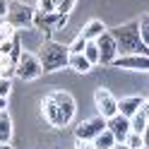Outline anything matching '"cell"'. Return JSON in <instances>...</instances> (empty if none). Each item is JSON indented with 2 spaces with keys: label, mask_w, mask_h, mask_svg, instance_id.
Returning <instances> with one entry per match:
<instances>
[{
  "label": "cell",
  "mask_w": 149,
  "mask_h": 149,
  "mask_svg": "<svg viewBox=\"0 0 149 149\" xmlns=\"http://www.w3.org/2000/svg\"><path fill=\"white\" fill-rule=\"evenodd\" d=\"M108 34L113 36V41L118 46V53L120 55H149V48L142 43L139 39V29H137V22H127V24H120L116 29H108Z\"/></svg>",
  "instance_id": "1"
},
{
  "label": "cell",
  "mask_w": 149,
  "mask_h": 149,
  "mask_svg": "<svg viewBox=\"0 0 149 149\" xmlns=\"http://www.w3.org/2000/svg\"><path fill=\"white\" fill-rule=\"evenodd\" d=\"M39 63H41V68H43V74L46 72H58L63 68H68V58H70V51H68V46H63L58 41H43L39 46Z\"/></svg>",
  "instance_id": "2"
},
{
  "label": "cell",
  "mask_w": 149,
  "mask_h": 149,
  "mask_svg": "<svg viewBox=\"0 0 149 149\" xmlns=\"http://www.w3.org/2000/svg\"><path fill=\"white\" fill-rule=\"evenodd\" d=\"M15 74L19 79H24V82H34V79H39L43 74V68H41V63H39V58H36L34 53L22 51L19 60L15 65Z\"/></svg>",
  "instance_id": "3"
},
{
  "label": "cell",
  "mask_w": 149,
  "mask_h": 149,
  "mask_svg": "<svg viewBox=\"0 0 149 149\" xmlns=\"http://www.w3.org/2000/svg\"><path fill=\"white\" fill-rule=\"evenodd\" d=\"M5 19L10 22L15 29H26V26H34V10L22 5V3H7Z\"/></svg>",
  "instance_id": "4"
},
{
  "label": "cell",
  "mask_w": 149,
  "mask_h": 149,
  "mask_svg": "<svg viewBox=\"0 0 149 149\" xmlns=\"http://www.w3.org/2000/svg\"><path fill=\"white\" fill-rule=\"evenodd\" d=\"M106 130V118L94 116V118H87L74 127V139L77 142H94V137L101 135Z\"/></svg>",
  "instance_id": "5"
},
{
  "label": "cell",
  "mask_w": 149,
  "mask_h": 149,
  "mask_svg": "<svg viewBox=\"0 0 149 149\" xmlns=\"http://www.w3.org/2000/svg\"><path fill=\"white\" fill-rule=\"evenodd\" d=\"M94 104H96V111H99V116L101 118H113L118 116V99L111 94V91L106 87H99L94 91Z\"/></svg>",
  "instance_id": "6"
},
{
  "label": "cell",
  "mask_w": 149,
  "mask_h": 149,
  "mask_svg": "<svg viewBox=\"0 0 149 149\" xmlns=\"http://www.w3.org/2000/svg\"><path fill=\"white\" fill-rule=\"evenodd\" d=\"M113 68L118 70H127V72H149V55H118L113 60Z\"/></svg>",
  "instance_id": "7"
},
{
  "label": "cell",
  "mask_w": 149,
  "mask_h": 149,
  "mask_svg": "<svg viewBox=\"0 0 149 149\" xmlns=\"http://www.w3.org/2000/svg\"><path fill=\"white\" fill-rule=\"evenodd\" d=\"M94 43H96V48H99V65H113V60L120 55L118 53V46L113 41V36L106 31V34H101Z\"/></svg>",
  "instance_id": "8"
},
{
  "label": "cell",
  "mask_w": 149,
  "mask_h": 149,
  "mask_svg": "<svg viewBox=\"0 0 149 149\" xmlns=\"http://www.w3.org/2000/svg\"><path fill=\"white\" fill-rule=\"evenodd\" d=\"M51 96H53L55 104H58V108L63 111V116H65V120H68V125H70L74 113H77V101H74V96L70 91H63V89H53Z\"/></svg>",
  "instance_id": "9"
},
{
  "label": "cell",
  "mask_w": 149,
  "mask_h": 149,
  "mask_svg": "<svg viewBox=\"0 0 149 149\" xmlns=\"http://www.w3.org/2000/svg\"><path fill=\"white\" fill-rule=\"evenodd\" d=\"M41 111H43V118H46V123H48L51 127H65V125H68V120H65L63 111L58 108V104L53 101L51 94L41 101Z\"/></svg>",
  "instance_id": "10"
},
{
  "label": "cell",
  "mask_w": 149,
  "mask_h": 149,
  "mask_svg": "<svg viewBox=\"0 0 149 149\" xmlns=\"http://www.w3.org/2000/svg\"><path fill=\"white\" fill-rule=\"evenodd\" d=\"M34 24L39 26V29H43L46 34H51L53 29H63L65 24H68V17H60L58 12H51V15H41L34 10Z\"/></svg>",
  "instance_id": "11"
},
{
  "label": "cell",
  "mask_w": 149,
  "mask_h": 149,
  "mask_svg": "<svg viewBox=\"0 0 149 149\" xmlns=\"http://www.w3.org/2000/svg\"><path fill=\"white\" fill-rule=\"evenodd\" d=\"M106 130L116 137V142H118V144H123V142H125V137H127V132H130V118L120 116V113L113 116V118H108V120H106Z\"/></svg>",
  "instance_id": "12"
},
{
  "label": "cell",
  "mask_w": 149,
  "mask_h": 149,
  "mask_svg": "<svg viewBox=\"0 0 149 149\" xmlns=\"http://www.w3.org/2000/svg\"><path fill=\"white\" fill-rule=\"evenodd\" d=\"M144 104V99L142 96H123L118 101V113L120 116H125V118H132L137 111H139V106Z\"/></svg>",
  "instance_id": "13"
},
{
  "label": "cell",
  "mask_w": 149,
  "mask_h": 149,
  "mask_svg": "<svg viewBox=\"0 0 149 149\" xmlns=\"http://www.w3.org/2000/svg\"><path fill=\"white\" fill-rule=\"evenodd\" d=\"M108 29H106V24L101 22V19H89L84 26H82V31H79V36L84 41H96L101 34H106Z\"/></svg>",
  "instance_id": "14"
},
{
  "label": "cell",
  "mask_w": 149,
  "mask_h": 149,
  "mask_svg": "<svg viewBox=\"0 0 149 149\" xmlns=\"http://www.w3.org/2000/svg\"><path fill=\"white\" fill-rule=\"evenodd\" d=\"M68 68H70L72 72H77V74H87V72H91V65L87 63V58H84L82 53H70Z\"/></svg>",
  "instance_id": "15"
},
{
  "label": "cell",
  "mask_w": 149,
  "mask_h": 149,
  "mask_svg": "<svg viewBox=\"0 0 149 149\" xmlns=\"http://www.w3.org/2000/svg\"><path fill=\"white\" fill-rule=\"evenodd\" d=\"M12 139V120L7 116V111L0 113V144H10Z\"/></svg>",
  "instance_id": "16"
},
{
  "label": "cell",
  "mask_w": 149,
  "mask_h": 149,
  "mask_svg": "<svg viewBox=\"0 0 149 149\" xmlns=\"http://www.w3.org/2000/svg\"><path fill=\"white\" fill-rule=\"evenodd\" d=\"M91 144H94V149H116V137L113 135H111L108 132V130H104V132H101V135H96L94 137V142H91Z\"/></svg>",
  "instance_id": "17"
},
{
  "label": "cell",
  "mask_w": 149,
  "mask_h": 149,
  "mask_svg": "<svg viewBox=\"0 0 149 149\" xmlns=\"http://www.w3.org/2000/svg\"><path fill=\"white\" fill-rule=\"evenodd\" d=\"M147 123H149V118H144L142 113H137L130 118V132H137V135H144V130H147Z\"/></svg>",
  "instance_id": "18"
},
{
  "label": "cell",
  "mask_w": 149,
  "mask_h": 149,
  "mask_svg": "<svg viewBox=\"0 0 149 149\" xmlns=\"http://www.w3.org/2000/svg\"><path fill=\"white\" fill-rule=\"evenodd\" d=\"M82 55L87 58V63L91 65V68H96V65H99V48H96L94 41H87V48L82 51Z\"/></svg>",
  "instance_id": "19"
},
{
  "label": "cell",
  "mask_w": 149,
  "mask_h": 149,
  "mask_svg": "<svg viewBox=\"0 0 149 149\" xmlns=\"http://www.w3.org/2000/svg\"><path fill=\"white\" fill-rule=\"evenodd\" d=\"M137 29H139V39H142V43L149 48V15H142L137 19Z\"/></svg>",
  "instance_id": "20"
},
{
  "label": "cell",
  "mask_w": 149,
  "mask_h": 149,
  "mask_svg": "<svg viewBox=\"0 0 149 149\" xmlns=\"http://www.w3.org/2000/svg\"><path fill=\"white\" fill-rule=\"evenodd\" d=\"M123 144H125L127 149H144V137L137 135V132H127V137H125Z\"/></svg>",
  "instance_id": "21"
},
{
  "label": "cell",
  "mask_w": 149,
  "mask_h": 149,
  "mask_svg": "<svg viewBox=\"0 0 149 149\" xmlns=\"http://www.w3.org/2000/svg\"><path fill=\"white\" fill-rule=\"evenodd\" d=\"M74 5H77V0H55V12L60 17H68Z\"/></svg>",
  "instance_id": "22"
},
{
  "label": "cell",
  "mask_w": 149,
  "mask_h": 149,
  "mask_svg": "<svg viewBox=\"0 0 149 149\" xmlns=\"http://www.w3.org/2000/svg\"><path fill=\"white\" fill-rule=\"evenodd\" d=\"M36 12H41V15L55 12V0H39V3H36Z\"/></svg>",
  "instance_id": "23"
},
{
  "label": "cell",
  "mask_w": 149,
  "mask_h": 149,
  "mask_svg": "<svg viewBox=\"0 0 149 149\" xmlns=\"http://www.w3.org/2000/svg\"><path fill=\"white\" fill-rule=\"evenodd\" d=\"M84 48H87V41L82 39L79 34L74 36V39H72V43L68 46V51H70V53H82V51H84Z\"/></svg>",
  "instance_id": "24"
},
{
  "label": "cell",
  "mask_w": 149,
  "mask_h": 149,
  "mask_svg": "<svg viewBox=\"0 0 149 149\" xmlns=\"http://www.w3.org/2000/svg\"><path fill=\"white\" fill-rule=\"evenodd\" d=\"M17 34V29H15V26L10 24V22H3V24H0V39H12V36Z\"/></svg>",
  "instance_id": "25"
},
{
  "label": "cell",
  "mask_w": 149,
  "mask_h": 149,
  "mask_svg": "<svg viewBox=\"0 0 149 149\" xmlns=\"http://www.w3.org/2000/svg\"><path fill=\"white\" fill-rule=\"evenodd\" d=\"M12 91V79H7V77H0V96L7 99V94Z\"/></svg>",
  "instance_id": "26"
},
{
  "label": "cell",
  "mask_w": 149,
  "mask_h": 149,
  "mask_svg": "<svg viewBox=\"0 0 149 149\" xmlns=\"http://www.w3.org/2000/svg\"><path fill=\"white\" fill-rule=\"evenodd\" d=\"M139 113H142L144 118H149V99H144V104L139 106Z\"/></svg>",
  "instance_id": "27"
},
{
  "label": "cell",
  "mask_w": 149,
  "mask_h": 149,
  "mask_svg": "<svg viewBox=\"0 0 149 149\" xmlns=\"http://www.w3.org/2000/svg\"><path fill=\"white\" fill-rule=\"evenodd\" d=\"M74 149H94L91 142H74Z\"/></svg>",
  "instance_id": "28"
},
{
  "label": "cell",
  "mask_w": 149,
  "mask_h": 149,
  "mask_svg": "<svg viewBox=\"0 0 149 149\" xmlns=\"http://www.w3.org/2000/svg\"><path fill=\"white\" fill-rule=\"evenodd\" d=\"M7 15V0H0V17Z\"/></svg>",
  "instance_id": "29"
},
{
  "label": "cell",
  "mask_w": 149,
  "mask_h": 149,
  "mask_svg": "<svg viewBox=\"0 0 149 149\" xmlns=\"http://www.w3.org/2000/svg\"><path fill=\"white\" fill-rule=\"evenodd\" d=\"M144 149H149V123H147V130H144Z\"/></svg>",
  "instance_id": "30"
},
{
  "label": "cell",
  "mask_w": 149,
  "mask_h": 149,
  "mask_svg": "<svg viewBox=\"0 0 149 149\" xmlns=\"http://www.w3.org/2000/svg\"><path fill=\"white\" fill-rule=\"evenodd\" d=\"M3 111H7V99L0 96V113H3Z\"/></svg>",
  "instance_id": "31"
},
{
  "label": "cell",
  "mask_w": 149,
  "mask_h": 149,
  "mask_svg": "<svg viewBox=\"0 0 149 149\" xmlns=\"http://www.w3.org/2000/svg\"><path fill=\"white\" fill-rule=\"evenodd\" d=\"M0 149H12V147L10 144H0Z\"/></svg>",
  "instance_id": "32"
},
{
  "label": "cell",
  "mask_w": 149,
  "mask_h": 149,
  "mask_svg": "<svg viewBox=\"0 0 149 149\" xmlns=\"http://www.w3.org/2000/svg\"><path fill=\"white\" fill-rule=\"evenodd\" d=\"M116 149H127V147L125 144H116Z\"/></svg>",
  "instance_id": "33"
}]
</instances>
